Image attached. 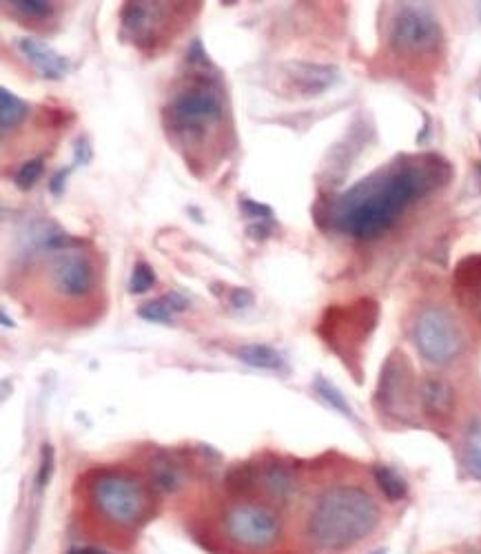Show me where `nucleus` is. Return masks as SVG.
I'll use <instances>...</instances> for the list:
<instances>
[{
  "label": "nucleus",
  "instance_id": "27",
  "mask_svg": "<svg viewBox=\"0 0 481 554\" xmlns=\"http://www.w3.org/2000/svg\"><path fill=\"white\" fill-rule=\"evenodd\" d=\"M240 209L249 215V218H255L258 222H271L273 220V209L266 207V204H258L249 198L240 200Z\"/></svg>",
  "mask_w": 481,
  "mask_h": 554
},
{
  "label": "nucleus",
  "instance_id": "19",
  "mask_svg": "<svg viewBox=\"0 0 481 554\" xmlns=\"http://www.w3.org/2000/svg\"><path fill=\"white\" fill-rule=\"evenodd\" d=\"M27 111V102L20 100L14 91H9L7 87L0 89V129L3 133L18 127L25 120Z\"/></svg>",
  "mask_w": 481,
  "mask_h": 554
},
{
  "label": "nucleus",
  "instance_id": "6",
  "mask_svg": "<svg viewBox=\"0 0 481 554\" xmlns=\"http://www.w3.org/2000/svg\"><path fill=\"white\" fill-rule=\"evenodd\" d=\"M222 530L227 539L242 550H269L282 537V519L266 504L238 501L227 508L222 517Z\"/></svg>",
  "mask_w": 481,
  "mask_h": 554
},
{
  "label": "nucleus",
  "instance_id": "22",
  "mask_svg": "<svg viewBox=\"0 0 481 554\" xmlns=\"http://www.w3.org/2000/svg\"><path fill=\"white\" fill-rule=\"evenodd\" d=\"M5 5L23 20H47L56 12L54 3H47V0H12Z\"/></svg>",
  "mask_w": 481,
  "mask_h": 554
},
{
  "label": "nucleus",
  "instance_id": "21",
  "mask_svg": "<svg viewBox=\"0 0 481 554\" xmlns=\"http://www.w3.org/2000/svg\"><path fill=\"white\" fill-rule=\"evenodd\" d=\"M313 388H315L317 397H320L324 404H329L333 410H337V413H342L346 417H353V410H351L349 402H346V397L340 393V388H335L329 382V379L322 377V375H317L315 382H313Z\"/></svg>",
  "mask_w": 481,
  "mask_h": 554
},
{
  "label": "nucleus",
  "instance_id": "8",
  "mask_svg": "<svg viewBox=\"0 0 481 554\" xmlns=\"http://www.w3.org/2000/svg\"><path fill=\"white\" fill-rule=\"evenodd\" d=\"M413 395L415 391L411 364H408V359L402 353L395 351L386 359V364L382 368L380 384H377L375 391V402L384 413L404 419L411 413Z\"/></svg>",
  "mask_w": 481,
  "mask_h": 554
},
{
  "label": "nucleus",
  "instance_id": "35",
  "mask_svg": "<svg viewBox=\"0 0 481 554\" xmlns=\"http://www.w3.org/2000/svg\"><path fill=\"white\" fill-rule=\"evenodd\" d=\"M373 554H386V550H377V552H373Z\"/></svg>",
  "mask_w": 481,
  "mask_h": 554
},
{
  "label": "nucleus",
  "instance_id": "15",
  "mask_svg": "<svg viewBox=\"0 0 481 554\" xmlns=\"http://www.w3.org/2000/svg\"><path fill=\"white\" fill-rule=\"evenodd\" d=\"M187 306H189V302L184 300L180 293L173 291V293L160 295V297H156V300H151L147 304H142L138 309V315L142 317V320L153 322V324H167L178 313L187 311Z\"/></svg>",
  "mask_w": 481,
  "mask_h": 554
},
{
  "label": "nucleus",
  "instance_id": "23",
  "mask_svg": "<svg viewBox=\"0 0 481 554\" xmlns=\"http://www.w3.org/2000/svg\"><path fill=\"white\" fill-rule=\"evenodd\" d=\"M43 169H45V158L43 156L23 162V164H20V169L16 171V176H14L16 187L23 189V191L32 189L34 184L38 182V178L43 176Z\"/></svg>",
  "mask_w": 481,
  "mask_h": 554
},
{
  "label": "nucleus",
  "instance_id": "12",
  "mask_svg": "<svg viewBox=\"0 0 481 554\" xmlns=\"http://www.w3.org/2000/svg\"><path fill=\"white\" fill-rule=\"evenodd\" d=\"M16 49L20 51V56H23L27 63L47 80H63L71 71L69 58L58 54L56 49H51L49 45H45L43 40H38V38H32V36L18 38Z\"/></svg>",
  "mask_w": 481,
  "mask_h": 554
},
{
  "label": "nucleus",
  "instance_id": "4",
  "mask_svg": "<svg viewBox=\"0 0 481 554\" xmlns=\"http://www.w3.org/2000/svg\"><path fill=\"white\" fill-rule=\"evenodd\" d=\"M224 114L220 91L207 80H193L180 89L167 107V122L182 138H202L207 129L218 125Z\"/></svg>",
  "mask_w": 481,
  "mask_h": 554
},
{
  "label": "nucleus",
  "instance_id": "25",
  "mask_svg": "<svg viewBox=\"0 0 481 554\" xmlns=\"http://www.w3.org/2000/svg\"><path fill=\"white\" fill-rule=\"evenodd\" d=\"M255 481H258L255 470L249 464H240V466H235L233 470H229L227 488L231 492H249L255 486Z\"/></svg>",
  "mask_w": 481,
  "mask_h": 554
},
{
  "label": "nucleus",
  "instance_id": "5",
  "mask_svg": "<svg viewBox=\"0 0 481 554\" xmlns=\"http://www.w3.org/2000/svg\"><path fill=\"white\" fill-rule=\"evenodd\" d=\"M413 342L417 353L433 366L453 364L466 348L462 326L444 306H426L419 311L413 324Z\"/></svg>",
  "mask_w": 481,
  "mask_h": 554
},
{
  "label": "nucleus",
  "instance_id": "28",
  "mask_svg": "<svg viewBox=\"0 0 481 554\" xmlns=\"http://www.w3.org/2000/svg\"><path fill=\"white\" fill-rule=\"evenodd\" d=\"M187 63L193 67H209V56L202 49V43L198 38H193V43L187 49Z\"/></svg>",
  "mask_w": 481,
  "mask_h": 554
},
{
  "label": "nucleus",
  "instance_id": "9",
  "mask_svg": "<svg viewBox=\"0 0 481 554\" xmlns=\"http://www.w3.org/2000/svg\"><path fill=\"white\" fill-rule=\"evenodd\" d=\"M49 269L51 284H54V289L60 295L71 297V300H80V297H87L94 291L96 269L94 262L89 260V255L83 251H56Z\"/></svg>",
  "mask_w": 481,
  "mask_h": 554
},
{
  "label": "nucleus",
  "instance_id": "31",
  "mask_svg": "<svg viewBox=\"0 0 481 554\" xmlns=\"http://www.w3.org/2000/svg\"><path fill=\"white\" fill-rule=\"evenodd\" d=\"M69 171H71V169H67V171L63 169V171H58L54 178H51V182H49V189L54 191L56 196H58L60 191H63V187H65V180H67V173H69Z\"/></svg>",
  "mask_w": 481,
  "mask_h": 554
},
{
  "label": "nucleus",
  "instance_id": "13",
  "mask_svg": "<svg viewBox=\"0 0 481 554\" xmlns=\"http://www.w3.org/2000/svg\"><path fill=\"white\" fill-rule=\"evenodd\" d=\"M417 397H419V404H422L424 415L435 419V422H448L455 413L457 393L453 384L444 377H437V375L424 377L422 384H419Z\"/></svg>",
  "mask_w": 481,
  "mask_h": 554
},
{
  "label": "nucleus",
  "instance_id": "24",
  "mask_svg": "<svg viewBox=\"0 0 481 554\" xmlns=\"http://www.w3.org/2000/svg\"><path fill=\"white\" fill-rule=\"evenodd\" d=\"M153 284H156V273H153L151 266L147 262H136L129 277V293H147Z\"/></svg>",
  "mask_w": 481,
  "mask_h": 554
},
{
  "label": "nucleus",
  "instance_id": "30",
  "mask_svg": "<svg viewBox=\"0 0 481 554\" xmlns=\"http://www.w3.org/2000/svg\"><path fill=\"white\" fill-rule=\"evenodd\" d=\"M247 233L251 240H266L271 235V229L266 227V222H255V224H249Z\"/></svg>",
  "mask_w": 481,
  "mask_h": 554
},
{
  "label": "nucleus",
  "instance_id": "29",
  "mask_svg": "<svg viewBox=\"0 0 481 554\" xmlns=\"http://www.w3.org/2000/svg\"><path fill=\"white\" fill-rule=\"evenodd\" d=\"M251 304H253V293L249 289H233L231 306H235V309H247Z\"/></svg>",
  "mask_w": 481,
  "mask_h": 554
},
{
  "label": "nucleus",
  "instance_id": "17",
  "mask_svg": "<svg viewBox=\"0 0 481 554\" xmlns=\"http://www.w3.org/2000/svg\"><path fill=\"white\" fill-rule=\"evenodd\" d=\"M149 484L151 488L165 492L180 486V468L167 453H156L149 459Z\"/></svg>",
  "mask_w": 481,
  "mask_h": 554
},
{
  "label": "nucleus",
  "instance_id": "18",
  "mask_svg": "<svg viewBox=\"0 0 481 554\" xmlns=\"http://www.w3.org/2000/svg\"><path fill=\"white\" fill-rule=\"evenodd\" d=\"M238 357L251 368H260V371H284V357L275 351V348L266 344H247L238 351Z\"/></svg>",
  "mask_w": 481,
  "mask_h": 554
},
{
  "label": "nucleus",
  "instance_id": "10",
  "mask_svg": "<svg viewBox=\"0 0 481 554\" xmlns=\"http://www.w3.org/2000/svg\"><path fill=\"white\" fill-rule=\"evenodd\" d=\"M165 3H125L120 12L122 32L140 47L156 43Z\"/></svg>",
  "mask_w": 481,
  "mask_h": 554
},
{
  "label": "nucleus",
  "instance_id": "3",
  "mask_svg": "<svg viewBox=\"0 0 481 554\" xmlns=\"http://www.w3.org/2000/svg\"><path fill=\"white\" fill-rule=\"evenodd\" d=\"M89 504L116 528H136L151 515V484L127 470H98L89 481Z\"/></svg>",
  "mask_w": 481,
  "mask_h": 554
},
{
  "label": "nucleus",
  "instance_id": "14",
  "mask_svg": "<svg viewBox=\"0 0 481 554\" xmlns=\"http://www.w3.org/2000/svg\"><path fill=\"white\" fill-rule=\"evenodd\" d=\"M260 484L266 490V495L273 497L275 501H284L289 499L295 492V477L293 470L289 466L280 464V461H271L260 470Z\"/></svg>",
  "mask_w": 481,
  "mask_h": 554
},
{
  "label": "nucleus",
  "instance_id": "26",
  "mask_svg": "<svg viewBox=\"0 0 481 554\" xmlns=\"http://www.w3.org/2000/svg\"><path fill=\"white\" fill-rule=\"evenodd\" d=\"M51 470H54V448L45 444L43 450H40V466H38V475H36L38 490H43L49 484Z\"/></svg>",
  "mask_w": 481,
  "mask_h": 554
},
{
  "label": "nucleus",
  "instance_id": "20",
  "mask_svg": "<svg viewBox=\"0 0 481 554\" xmlns=\"http://www.w3.org/2000/svg\"><path fill=\"white\" fill-rule=\"evenodd\" d=\"M373 477L377 481V486H380V490L384 492V497L388 501H399L406 497L408 492V486L404 477L397 473V470H393L391 466H384V464H377L373 468Z\"/></svg>",
  "mask_w": 481,
  "mask_h": 554
},
{
  "label": "nucleus",
  "instance_id": "34",
  "mask_svg": "<svg viewBox=\"0 0 481 554\" xmlns=\"http://www.w3.org/2000/svg\"><path fill=\"white\" fill-rule=\"evenodd\" d=\"M477 14H479V18H481V3L477 5Z\"/></svg>",
  "mask_w": 481,
  "mask_h": 554
},
{
  "label": "nucleus",
  "instance_id": "7",
  "mask_svg": "<svg viewBox=\"0 0 481 554\" xmlns=\"http://www.w3.org/2000/svg\"><path fill=\"white\" fill-rule=\"evenodd\" d=\"M444 43V32L431 9L402 5L388 25V45L402 56L433 54Z\"/></svg>",
  "mask_w": 481,
  "mask_h": 554
},
{
  "label": "nucleus",
  "instance_id": "32",
  "mask_svg": "<svg viewBox=\"0 0 481 554\" xmlns=\"http://www.w3.org/2000/svg\"><path fill=\"white\" fill-rule=\"evenodd\" d=\"M67 554H109V552H105V550H98V548H89V546H85V548H71Z\"/></svg>",
  "mask_w": 481,
  "mask_h": 554
},
{
  "label": "nucleus",
  "instance_id": "16",
  "mask_svg": "<svg viewBox=\"0 0 481 554\" xmlns=\"http://www.w3.org/2000/svg\"><path fill=\"white\" fill-rule=\"evenodd\" d=\"M462 461L466 473L481 481V417H473L464 430L462 439Z\"/></svg>",
  "mask_w": 481,
  "mask_h": 554
},
{
  "label": "nucleus",
  "instance_id": "33",
  "mask_svg": "<svg viewBox=\"0 0 481 554\" xmlns=\"http://www.w3.org/2000/svg\"><path fill=\"white\" fill-rule=\"evenodd\" d=\"M477 306H479V313H481V291H479V297H477Z\"/></svg>",
  "mask_w": 481,
  "mask_h": 554
},
{
  "label": "nucleus",
  "instance_id": "1",
  "mask_svg": "<svg viewBox=\"0 0 481 554\" xmlns=\"http://www.w3.org/2000/svg\"><path fill=\"white\" fill-rule=\"evenodd\" d=\"M448 176V164L439 156L402 158L344 191L329 211L331 227L355 240L380 238Z\"/></svg>",
  "mask_w": 481,
  "mask_h": 554
},
{
  "label": "nucleus",
  "instance_id": "2",
  "mask_svg": "<svg viewBox=\"0 0 481 554\" xmlns=\"http://www.w3.org/2000/svg\"><path fill=\"white\" fill-rule=\"evenodd\" d=\"M380 506L362 486L326 488L306 515L304 532L317 550L342 552L373 535L380 526Z\"/></svg>",
  "mask_w": 481,
  "mask_h": 554
},
{
  "label": "nucleus",
  "instance_id": "11",
  "mask_svg": "<svg viewBox=\"0 0 481 554\" xmlns=\"http://www.w3.org/2000/svg\"><path fill=\"white\" fill-rule=\"evenodd\" d=\"M284 78L289 80L291 89L298 91L304 98L320 96L326 89L333 87L340 71L331 65H315V63H286Z\"/></svg>",
  "mask_w": 481,
  "mask_h": 554
}]
</instances>
